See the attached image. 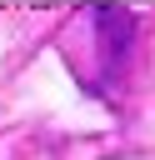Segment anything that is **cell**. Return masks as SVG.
Wrapping results in <instances>:
<instances>
[{
  "label": "cell",
  "instance_id": "cell-1",
  "mask_svg": "<svg viewBox=\"0 0 155 160\" xmlns=\"http://www.w3.org/2000/svg\"><path fill=\"white\" fill-rule=\"evenodd\" d=\"M95 25H100V55H105V65H120L125 50H130V40H135V15L110 0V5L95 10Z\"/></svg>",
  "mask_w": 155,
  "mask_h": 160
}]
</instances>
